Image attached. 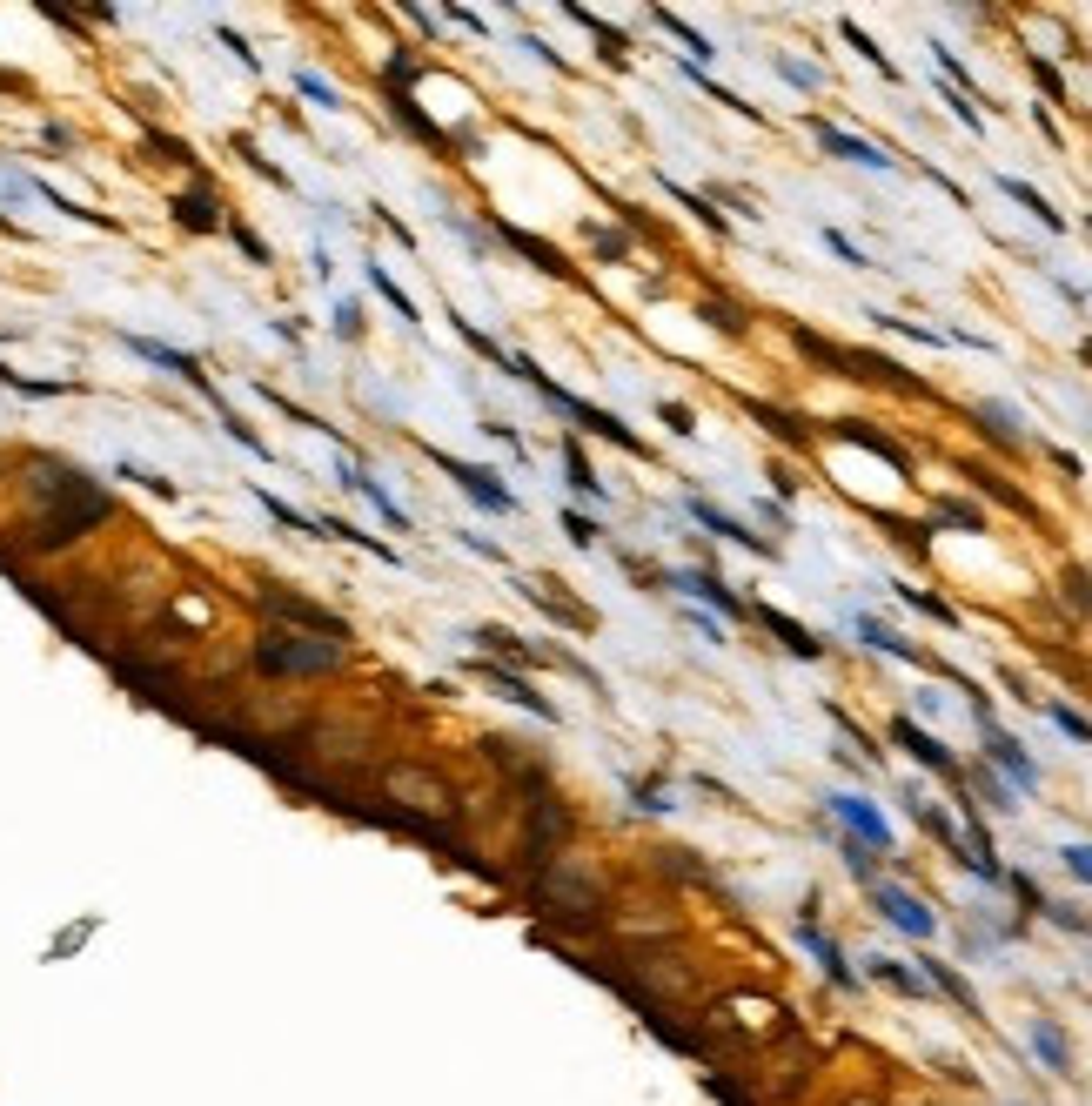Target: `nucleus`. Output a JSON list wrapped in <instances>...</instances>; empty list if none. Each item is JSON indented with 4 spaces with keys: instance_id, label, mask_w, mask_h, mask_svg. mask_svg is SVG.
<instances>
[{
    "instance_id": "f257e3e1",
    "label": "nucleus",
    "mask_w": 1092,
    "mask_h": 1106,
    "mask_svg": "<svg viewBox=\"0 0 1092 1106\" xmlns=\"http://www.w3.org/2000/svg\"><path fill=\"white\" fill-rule=\"evenodd\" d=\"M255 664L276 670V678H296V670H336L342 664V638H302V630H268L255 644Z\"/></svg>"
},
{
    "instance_id": "f03ea898",
    "label": "nucleus",
    "mask_w": 1092,
    "mask_h": 1106,
    "mask_svg": "<svg viewBox=\"0 0 1092 1106\" xmlns=\"http://www.w3.org/2000/svg\"><path fill=\"white\" fill-rule=\"evenodd\" d=\"M831 811H838V819L851 825V839H865L871 851H885V845H891V825H885V811L871 805V798H851V791H838V798H831Z\"/></svg>"
},
{
    "instance_id": "7ed1b4c3",
    "label": "nucleus",
    "mask_w": 1092,
    "mask_h": 1106,
    "mask_svg": "<svg viewBox=\"0 0 1092 1106\" xmlns=\"http://www.w3.org/2000/svg\"><path fill=\"white\" fill-rule=\"evenodd\" d=\"M986 758H992V765L1012 778L1018 791H1032V785H1039V765H1032V758L1018 751V738H1012V731H998V724H986Z\"/></svg>"
},
{
    "instance_id": "20e7f679",
    "label": "nucleus",
    "mask_w": 1092,
    "mask_h": 1106,
    "mask_svg": "<svg viewBox=\"0 0 1092 1106\" xmlns=\"http://www.w3.org/2000/svg\"><path fill=\"white\" fill-rule=\"evenodd\" d=\"M891 745H905V751H912V758H918V765H932V771H945V778H952V771H958V758H952V751H945V745H938V738H932V731H918V724H912V718H898V724H891Z\"/></svg>"
},
{
    "instance_id": "39448f33",
    "label": "nucleus",
    "mask_w": 1092,
    "mask_h": 1106,
    "mask_svg": "<svg viewBox=\"0 0 1092 1106\" xmlns=\"http://www.w3.org/2000/svg\"><path fill=\"white\" fill-rule=\"evenodd\" d=\"M878 912H885V919H891L898 932H912V939H932V912H925V905H918L912 892H898V885H885V892H878Z\"/></svg>"
},
{
    "instance_id": "423d86ee",
    "label": "nucleus",
    "mask_w": 1092,
    "mask_h": 1106,
    "mask_svg": "<svg viewBox=\"0 0 1092 1106\" xmlns=\"http://www.w3.org/2000/svg\"><path fill=\"white\" fill-rule=\"evenodd\" d=\"M690 517H697V523H704V530H717L724 543H744V550H757V557H771V543H764L757 530H744V523H737V517H724V510H717V503H704V497H690Z\"/></svg>"
},
{
    "instance_id": "0eeeda50",
    "label": "nucleus",
    "mask_w": 1092,
    "mask_h": 1106,
    "mask_svg": "<svg viewBox=\"0 0 1092 1106\" xmlns=\"http://www.w3.org/2000/svg\"><path fill=\"white\" fill-rule=\"evenodd\" d=\"M262 604H268V610H276V618H296V624H308V630H316V638H342V624L329 618V610H316V604H308V597H288V590H268V597H262Z\"/></svg>"
},
{
    "instance_id": "6e6552de",
    "label": "nucleus",
    "mask_w": 1092,
    "mask_h": 1106,
    "mask_svg": "<svg viewBox=\"0 0 1092 1106\" xmlns=\"http://www.w3.org/2000/svg\"><path fill=\"white\" fill-rule=\"evenodd\" d=\"M817 141H825V148L838 155V161H858V168H878V175L891 168V155H885V148H871L865 135H845V128H831V121L817 128Z\"/></svg>"
},
{
    "instance_id": "1a4fd4ad",
    "label": "nucleus",
    "mask_w": 1092,
    "mask_h": 1106,
    "mask_svg": "<svg viewBox=\"0 0 1092 1106\" xmlns=\"http://www.w3.org/2000/svg\"><path fill=\"white\" fill-rule=\"evenodd\" d=\"M670 584H678L684 597H704V604H717L724 618H744V597H731V590H724V584H717L711 570H678V577H670Z\"/></svg>"
},
{
    "instance_id": "9d476101",
    "label": "nucleus",
    "mask_w": 1092,
    "mask_h": 1106,
    "mask_svg": "<svg viewBox=\"0 0 1092 1106\" xmlns=\"http://www.w3.org/2000/svg\"><path fill=\"white\" fill-rule=\"evenodd\" d=\"M449 477H457L469 497L483 503V510H517V497H509V489H497L489 483V469H477V463H449Z\"/></svg>"
},
{
    "instance_id": "9b49d317",
    "label": "nucleus",
    "mask_w": 1092,
    "mask_h": 1106,
    "mask_svg": "<svg viewBox=\"0 0 1092 1106\" xmlns=\"http://www.w3.org/2000/svg\"><path fill=\"white\" fill-rule=\"evenodd\" d=\"M389 791H403L409 805H423V811H449V791L423 771H389Z\"/></svg>"
},
{
    "instance_id": "f8f14e48",
    "label": "nucleus",
    "mask_w": 1092,
    "mask_h": 1106,
    "mask_svg": "<svg viewBox=\"0 0 1092 1106\" xmlns=\"http://www.w3.org/2000/svg\"><path fill=\"white\" fill-rule=\"evenodd\" d=\"M998 188H1006V195H1012V202H1018V208H1026V215H1032V222H1046V228H1066V215H1059V208H1052V202H1046V195H1039V188H1026V181H1018V175H998Z\"/></svg>"
},
{
    "instance_id": "ddd939ff",
    "label": "nucleus",
    "mask_w": 1092,
    "mask_h": 1106,
    "mask_svg": "<svg viewBox=\"0 0 1092 1106\" xmlns=\"http://www.w3.org/2000/svg\"><path fill=\"white\" fill-rule=\"evenodd\" d=\"M483 678H497V684H503V698H517L523 711H537V718H557V704H550V698H537V691H530L523 678H509V670H497V664H483Z\"/></svg>"
},
{
    "instance_id": "4468645a",
    "label": "nucleus",
    "mask_w": 1092,
    "mask_h": 1106,
    "mask_svg": "<svg viewBox=\"0 0 1092 1106\" xmlns=\"http://www.w3.org/2000/svg\"><path fill=\"white\" fill-rule=\"evenodd\" d=\"M757 618H764V624H771V630H777V638H785V650H797V658H817V650H825V644H817V638H811V630H805V624H791V618H777V610H757Z\"/></svg>"
},
{
    "instance_id": "2eb2a0df",
    "label": "nucleus",
    "mask_w": 1092,
    "mask_h": 1106,
    "mask_svg": "<svg viewBox=\"0 0 1092 1106\" xmlns=\"http://www.w3.org/2000/svg\"><path fill=\"white\" fill-rule=\"evenodd\" d=\"M858 638H865L871 650H891V658H918V650H912V644H905V638H898V630H885L878 618H858Z\"/></svg>"
},
{
    "instance_id": "dca6fc26",
    "label": "nucleus",
    "mask_w": 1092,
    "mask_h": 1106,
    "mask_svg": "<svg viewBox=\"0 0 1092 1106\" xmlns=\"http://www.w3.org/2000/svg\"><path fill=\"white\" fill-rule=\"evenodd\" d=\"M1032 1046H1039V1053H1046V1066H1052V1073H1072V1053H1066L1059 1026H1046V1020H1039V1026H1032Z\"/></svg>"
},
{
    "instance_id": "f3484780",
    "label": "nucleus",
    "mask_w": 1092,
    "mask_h": 1106,
    "mask_svg": "<svg viewBox=\"0 0 1092 1106\" xmlns=\"http://www.w3.org/2000/svg\"><path fill=\"white\" fill-rule=\"evenodd\" d=\"M978 416H986V429H992V437H1006V443H1026V423H1012V409H998V403H978Z\"/></svg>"
},
{
    "instance_id": "a211bd4d",
    "label": "nucleus",
    "mask_w": 1092,
    "mask_h": 1106,
    "mask_svg": "<svg viewBox=\"0 0 1092 1106\" xmlns=\"http://www.w3.org/2000/svg\"><path fill=\"white\" fill-rule=\"evenodd\" d=\"M175 215H181L188 228H215V202H208V195H181Z\"/></svg>"
},
{
    "instance_id": "6ab92c4d",
    "label": "nucleus",
    "mask_w": 1092,
    "mask_h": 1106,
    "mask_svg": "<svg viewBox=\"0 0 1092 1106\" xmlns=\"http://www.w3.org/2000/svg\"><path fill=\"white\" fill-rule=\"evenodd\" d=\"M1046 718L1059 724V731H1072V738H1079V745H1092V718H1079V711H1072V704H1046Z\"/></svg>"
},
{
    "instance_id": "aec40b11",
    "label": "nucleus",
    "mask_w": 1092,
    "mask_h": 1106,
    "mask_svg": "<svg viewBox=\"0 0 1092 1106\" xmlns=\"http://www.w3.org/2000/svg\"><path fill=\"white\" fill-rule=\"evenodd\" d=\"M658 21H664V27H670V34H678V41H684V47H690V54H697V61H711V54H717V47H711V41H704V34H690V27H684V21H678V14H658Z\"/></svg>"
},
{
    "instance_id": "412c9836",
    "label": "nucleus",
    "mask_w": 1092,
    "mask_h": 1106,
    "mask_svg": "<svg viewBox=\"0 0 1092 1106\" xmlns=\"http://www.w3.org/2000/svg\"><path fill=\"white\" fill-rule=\"evenodd\" d=\"M845 41H851V47H858V54H865V61H871V67H878V75H891V81H898V67H891V61H885V54H878V47H871V34H858V27H845Z\"/></svg>"
},
{
    "instance_id": "4be33fe9",
    "label": "nucleus",
    "mask_w": 1092,
    "mask_h": 1106,
    "mask_svg": "<svg viewBox=\"0 0 1092 1106\" xmlns=\"http://www.w3.org/2000/svg\"><path fill=\"white\" fill-rule=\"evenodd\" d=\"M563 463H570V483H577V489H584V497H604V483H596V477H590V463H584V457H577V449H563Z\"/></svg>"
},
{
    "instance_id": "5701e85b",
    "label": "nucleus",
    "mask_w": 1092,
    "mask_h": 1106,
    "mask_svg": "<svg viewBox=\"0 0 1092 1106\" xmlns=\"http://www.w3.org/2000/svg\"><path fill=\"white\" fill-rule=\"evenodd\" d=\"M1059 859H1066V872L1079 879V885H1092V845H1066Z\"/></svg>"
},
{
    "instance_id": "b1692460",
    "label": "nucleus",
    "mask_w": 1092,
    "mask_h": 1106,
    "mask_svg": "<svg viewBox=\"0 0 1092 1106\" xmlns=\"http://www.w3.org/2000/svg\"><path fill=\"white\" fill-rule=\"evenodd\" d=\"M825 242H831V256H838V262H851V268H871V262H865V256H858V248H851V242H845V235H838V228H825Z\"/></svg>"
},
{
    "instance_id": "393cba45",
    "label": "nucleus",
    "mask_w": 1092,
    "mask_h": 1106,
    "mask_svg": "<svg viewBox=\"0 0 1092 1106\" xmlns=\"http://www.w3.org/2000/svg\"><path fill=\"white\" fill-rule=\"evenodd\" d=\"M878 979H885V986H898V992H918V979L905 972V966H891V959H878Z\"/></svg>"
},
{
    "instance_id": "a878e982",
    "label": "nucleus",
    "mask_w": 1092,
    "mask_h": 1106,
    "mask_svg": "<svg viewBox=\"0 0 1092 1106\" xmlns=\"http://www.w3.org/2000/svg\"><path fill=\"white\" fill-rule=\"evenodd\" d=\"M777 75L797 81V87H817V67H805V61H777Z\"/></svg>"
},
{
    "instance_id": "bb28decb",
    "label": "nucleus",
    "mask_w": 1092,
    "mask_h": 1106,
    "mask_svg": "<svg viewBox=\"0 0 1092 1106\" xmlns=\"http://www.w3.org/2000/svg\"><path fill=\"white\" fill-rule=\"evenodd\" d=\"M563 530H570L577 543H596V523H590V517H570V510H563Z\"/></svg>"
},
{
    "instance_id": "cd10ccee",
    "label": "nucleus",
    "mask_w": 1092,
    "mask_h": 1106,
    "mask_svg": "<svg viewBox=\"0 0 1092 1106\" xmlns=\"http://www.w3.org/2000/svg\"><path fill=\"white\" fill-rule=\"evenodd\" d=\"M664 423L678 429V437H690V429H697V423H690V409H678V403H664Z\"/></svg>"
},
{
    "instance_id": "c85d7f7f",
    "label": "nucleus",
    "mask_w": 1092,
    "mask_h": 1106,
    "mask_svg": "<svg viewBox=\"0 0 1092 1106\" xmlns=\"http://www.w3.org/2000/svg\"><path fill=\"white\" fill-rule=\"evenodd\" d=\"M945 517H952V523H966V530H978V510H972V503H945Z\"/></svg>"
},
{
    "instance_id": "c756f323",
    "label": "nucleus",
    "mask_w": 1092,
    "mask_h": 1106,
    "mask_svg": "<svg viewBox=\"0 0 1092 1106\" xmlns=\"http://www.w3.org/2000/svg\"><path fill=\"white\" fill-rule=\"evenodd\" d=\"M1066 584H1072V597H1079V604L1092 610V577H1086V570H1072V577H1066Z\"/></svg>"
},
{
    "instance_id": "7c9ffc66",
    "label": "nucleus",
    "mask_w": 1092,
    "mask_h": 1106,
    "mask_svg": "<svg viewBox=\"0 0 1092 1106\" xmlns=\"http://www.w3.org/2000/svg\"><path fill=\"white\" fill-rule=\"evenodd\" d=\"M1086 356H1092V349H1086Z\"/></svg>"
}]
</instances>
